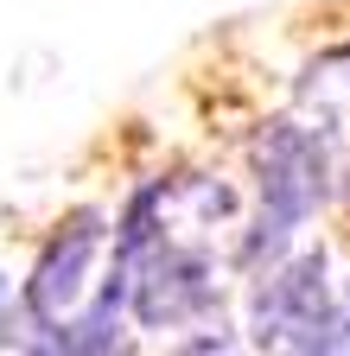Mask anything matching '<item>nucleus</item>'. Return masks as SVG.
Segmentation results:
<instances>
[{
    "mask_svg": "<svg viewBox=\"0 0 350 356\" xmlns=\"http://www.w3.org/2000/svg\"><path fill=\"white\" fill-rule=\"evenodd\" d=\"M255 172H261V204H255V222L242 236V267L261 274V267H274L299 242V229L319 216V204L331 191L325 134L299 127V121H274L255 140Z\"/></svg>",
    "mask_w": 350,
    "mask_h": 356,
    "instance_id": "nucleus-1",
    "label": "nucleus"
},
{
    "mask_svg": "<svg viewBox=\"0 0 350 356\" xmlns=\"http://www.w3.org/2000/svg\"><path fill=\"white\" fill-rule=\"evenodd\" d=\"M216 305V261L198 242L159 236L153 248L134 254V286H127V312L147 331H179Z\"/></svg>",
    "mask_w": 350,
    "mask_h": 356,
    "instance_id": "nucleus-4",
    "label": "nucleus"
},
{
    "mask_svg": "<svg viewBox=\"0 0 350 356\" xmlns=\"http://www.w3.org/2000/svg\"><path fill=\"white\" fill-rule=\"evenodd\" d=\"M0 299H7V280H0Z\"/></svg>",
    "mask_w": 350,
    "mask_h": 356,
    "instance_id": "nucleus-5",
    "label": "nucleus"
},
{
    "mask_svg": "<svg viewBox=\"0 0 350 356\" xmlns=\"http://www.w3.org/2000/svg\"><path fill=\"white\" fill-rule=\"evenodd\" d=\"M109 254V229H102V216L96 210H83L70 216L64 229L45 242V254L32 261V274H26V293H19V312H26V325L38 331L32 350H45L51 331L70 318V312L90 299V274H96V261Z\"/></svg>",
    "mask_w": 350,
    "mask_h": 356,
    "instance_id": "nucleus-3",
    "label": "nucleus"
},
{
    "mask_svg": "<svg viewBox=\"0 0 350 356\" xmlns=\"http://www.w3.org/2000/svg\"><path fill=\"white\" fill-rule=\"evenodd\" d=\"M337 318V293H331V267L325 248H287L274 267L255 274V343L268 350H325Z\"/></svg>",
    "mask_w": 350,
    "mask_h": 356,
    "instance_id": "nucleus-2",
    "label": "nucleus"
}]
</instances>
